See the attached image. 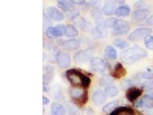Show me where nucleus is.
Instances as JSON below:
<instances>
[{"label": "nucleus", "mask_w": 153, "mask_h": 115, "mask_svg": "<svg viewBox=\"0 0 153 115\" xmlns=\"http://www.w3.org/2000/svg\"><path fill=\"white\" fill-rule=\"evenodd\" d=\"M147 55V52L145 49L139 46H133L122 51L120 58L124 63L131 65L146 57Z\"/></svg>", "instance_id": "1"}, {"label": "nucleus", "mask_w": 153, "mask_h": 115, "mask_svg": "<svg viewBox=\"0 0 153 115\" xmlns=\"http://www.w3.org/2000/svg\"><path fill=\"white\" fill-rule=\"evenodd\" d=\"M65 75L72 86L87 89L90 85V78L79 70L75 69H70L67 71Z\"/></svg>", "instance_id": "2"}, {"label": "nucleus", "mask_w": 153, "mask_h": 115, "mask_svg": "<svg viewBox=\"0 0 153 115\" xmlns=\"http://www.w3.org/2000/svg\"><path fill=\"white\" fill-rule=\"evenodd\" d=\"M72 99L79 105H83L88 101V92L79 88H72L70 90Z\"/></svg>", "instance_id": "3"}, {"label": "nucleus", "mask_w": 153, "mask_h": 115, "mask_svg": "<svg viewBox=\"0 0 153 115\" xmlns=\"http://www.w3.org/2000/svg\"><path fill=\"white\" fill-rule=\"evenodd\" d=\"M130 29V25L128 22L122 19H117L113 27L112 33L115 35H122L127 34Z\"/></svg>", "instance_id": "4"}, {"label": "nucleus", "mask_w": 153, "mask_h": 115, "mask_svg": "<svg viewBox=\"0 0 153 115\" xmlns=\"http://www.w3.org/2000/svg\"><path fill=\"white\" fill-rule=\"evenodd\" d=\"M66 34V27L63 24H59L56 27L50 26L46 30V35L49 38L62 37Z\"/></svg>", "instance_id": "5"}, {"label": "nucleus", "mask_w": 153, "mask_h": 115, "mask_svg": "<svg viewBox=\"0 0 153 115\" xmlns=\"http://www.w3.org/2000/svg\"><path fill=\"white\" fill-rule=\"evenodd\" d=\"M153 32L152 29L149 28H139L134 31L129 36L130 40L132 42L138 41L143 37L149 36Z\"/></svg>", "instance_id": "6"}, {"label": "nucleus", "mask_w": 153, "mask_h": 115, "mask_svg": "<svg viewBox=\"0 0 153 115\" xmlns=\"http://www.w3.org/2000/svg\"><path fill=\"white\" fill-rule=\"evenodd\" d=\"M93 52V50L91 49L80 51L75 55L74 57V61L77 63H85L92 58Z\"/></svg>", "instance_id": "7"}, {"label": "nucleus", "mask_w": 153, "mask_h": 115, "mask_svg": "<svg viewBox=\"0 0 153 115\" xmlns=\"http://www.w3.org/2000/svg\"><path fill=\"white\" fill-rule=\"evenodd\" d=\"M91 68L98 73L103 74L107 70V66L105 61L99 57L93 58L90 61Z\"/></svg>", "instance_id": "8"}, {"label": "nucleus", "mask_w": 153, "mask_h": 115, "mask_svg": "<svg viewBox=\"0 0 153 115\" xmlns=\"http://www.w3.org/2000/svg\"><path fill=\"white\" fill-rule=\"evenodd\" d=\"M96 27L93 30L94 35L99 38H104L107 36L108 31L105 26V20L102 19H97Z\"/></svg>", "instance_id": "9"}, {"label": "nucleus", "mask_w": 153, "mask_h": 115, "mask_svg": "<svg viewBox=\"0 0 153 115\" xmlns=\"http://www.w3.org/2000/svg\"><path fill=\"white\" fill-rule=\"evenodd\" d=\"M56 60L59 67L62 69L68 67L71 62L70 55L62 51H59L57 54Z\"/></svg>", "instance_id": "10"}, {"label": "nucleus", "mask_w": 153, "mask_h": 115, "mask_svg": "<svg viewBox=\"0 0 153 115\" xmlns=\"http://www.w3.org/2000/svg\"><path fill=\"white\" fill-rule=\"evenodd\" d=\"M137 108H145L147 109L153 107V98L152 96L146 94L135 104Z\"/></svg>", "instance_id": "11"}, {"label": "nucleus", "mask_w": 153, "mask_h": 115, "mask_svg": "<svg viewBox=\"0 0 153 115\" xmlns=\"http://www.w3.org/2000/svg\"><path fill=\"white\" fill-rule=\"evenodd\" d=\"M47 13L51 19L56 22H60L63 20L64 17V14L60 10L53 7H49L47 10Z\"/></svg>", "instance_id": "12"}, {"label": "nucleus", "mask_w": 153, "mask_h": 115, "mask_svg": "<svg viewBox=\"0 0 153 115\" xmlns=\"http://www.w3.org/2000/svg\"><path fill=\"white\" fill-rule=\"evenodd\" d=\"M126 74L127 70L120 63H118L115 66L111 73L112 77L116 79H120L125 77Z\"/></svg>", "instance_id": "13"}, {"label": "nucleus", "mask_w": 153, "mask_h": 115, "mask_svg": "<svg viewBox=\"0 0 153 115\" xmlns=\"http://www.w3.org/2000/svg\"><path fill=\"white\" fill-rule=\"evenodd\" d=\"M106 94L100 90H95L92 94V100L96 105H100L106 100Z\"/></svg>", "instance_id": "14"}, {"label": "nucleus", "mask_w": 153, "mask_h": 115, "mask_svg": "<svg viewBox=\"0 0 153 115\" xmlns=\"http://www.w3.org/2000/svg\"><path fill=\"white\" fill-rule=\"evenodd\" d=\"M143 91L137 87H131L129 88L126 92V98L130 102H133L142 94Z\"/></svg>", "instance_id": "15"}, {"label": "nucleus", "mask_w": 153, "mask_h": 115, "mask_svg": "<svg viewBox=\"0 0 153 115\" xmlns=\"http://www.w3.org/2000/svg\"><path fill=\"white\" fill-rule=\"evenodd\" d=\"M61 46L65 50L74 51L80 47V42L77 39H70L62 42Z\"/></svg>", "instance_id": "16"}, {"label": "nucleus", "mask_w": 153, "mask_h": 115, "mask_svg": "<svg viewBox=\"0 0 153 115\" xmlns=\"http://www.w3.org/2000/svg\"><path fill=\"white\" fill-rule=\"evenodd\" d=\"M149 14L150 12L148 9L145 8L138 9L132 13V18L136 21H142L146 19Z\"/></svg>", "instance_id": "17"}, {"label": "nucleus", "mask_w": 153, "mask_h": 115, "mask_svg": "<svg viewBox=\"0 0 153 115\" xmlns=\"http://www.w3.org/2000/svg\"><path fill=\"white\" fill-rule=\"evenodd\" d=\"M55 70L54 68L50 65H47L44 68L43 72V81L44 82L49 83L54 77Z\"/></svg>", "instance_id": "18"}, {"label": "nucleus", "mask_w": 153, "mask_h": 115, "mask_svg": "<svg viewBox=\"0 0 153 115\" xmlns=\"http://www.w3.org/2000/svg\"><path fill=\"white\" fill-rule=\"evenodd\" d=\"M117 4L114 1H106L103 7V12L107 16H111L116 12Z\"/></svg>", "instance_id": "19"}, {"label": "nucleus", "mask_w": 153, "mask_h": 115, "mask_svg": "<svg viewBox=\"0 0 153 115\" xmlns=\"http://www.w3.org/2000/svg\"><path fill=\"white\" fill-rule=\"evenodd\" d=\"M64 109L65 112L70 115H75L79 112V109L76 105L72 102L67 101L64 102Z\"/></svg>", "instance_id": "20"}, {"label": "nucleus", "mask_w": 153, "mask_h": 115, "mask_svg": "<svg viewBox=\"0 0 153 115\" xmlns=\"http://www.w3.org/2000/svg\"><path fill=\"white\" fill-rule=\"evenodd\" d=\"M65 111L61 104L53 102L51 105V115H64Z\"/></svg>", "instance_id": "21"}, {"label": "nucleus", "mask_w": 153, "mask_h": 115, "mask_svg": "<svg viewBox=\"0 0 153 115\" xmlns=\"http://www.w3.org/2000/svg\"><path fill=\"white\" fill-rule=\"evenodd\" d=\"M138 84V80L135 78H127L122 80L120 83V87L121 89L125 90L134 85Z\"/></svg>", "instance_id": "22"}, {"label": "nucleus", "mask_w": 153, "mask_h": 115, "mask_svg": "<svg viewBox=\"0 0 153 115\" xmlns=\"http://www.w3.org/2000/svg\"><path fill=\"white\" fill-rule=\"evenodd\" d=\"M58 5L64 12L68 13L71 11L73 8V2L72 1L67 0H60L58 1Z\"/></svg>", "instance_id": "23"}, {"label": "nucleus", "mask_w": 153, "mask_h": 115, "mask_svg": "<svg viewBox=\"0 0 153 115\" xmlns=\"http://www.w3.org/2000/svg\"><path fill=\"white\" fill-rule=\"evenodd\" d=\"M105 54L107 57L112 60L117 59L118 56L117 51L111 46H107L106 47L105 49Z\"/></svg>", "instance_id": "24"}, {"label": "nucleus", "mask_w": 153, "mask_h": 115, "mask_svg": "<svg viewBox=\"0 0 153 115\" xmlns=\"http://www.w3.org/2000/svg\"><path fill=\"white\" fill-rule=\"evenodd\" d=\"M130 12V9L127 6H120L117 8L115 14L120 17H126Z\"/></svg>", "instance_id": "25"}, {"label": "nucleus", "mask_w": 153, "mask_h": 115, "mask_svg": "<svg viewBox=\"0 0 153 115\" xmlns=\"http://www.w3.org/2000/svg\"><path fill=\"white\" fill-rule=\"evenodd\" d=\"M79 32L76 28L72 24H69L66 27V35L67 37H72L78 35Z\"/></svg>", "instance_id": "26"}, {"label": "nucleus", "mask_w": 153, "mask_h": 115, "mask_svg": "<svg viewBox=\"0 0 153 115\" xmlns=\"http://www.w3.org/2000/svg\"><path fill=\"white\" fill-rule=\"evenodd\" d=\"M119 105L118 101H114L111 102L107 105H105V107L103 108V111L105 113H110L114 111Z\"/></svg>", "instance_id": "27"}, {"label": "nucleus", "mask_w": 153, "mask_h": 115, "mask_svg": "<svg viewBox=\"0 0 153 115\" xmlns=\"http://www.w3.org/2000/svg\"><path fill=\"white\" fill-rule=\"evenodd\" d=\"M105 93L106 96L110 97H115L118 93V90L117 87L114 86H107L105 88Z\"/></svg>", "instance_id": "28"}, {"label": "nucleus", "mask_w": 153, "mask_h": 115, "mask_svg": "<svg viewBox=\"0 0 153 115\" xmlns=\"http://www.w3.org/2000/svg\"><path fill=\"white\" fill-rule=\"evenodd\" d=\"M79 27L82 31L85 32L90 31L92 29V25L90 22L87 21L84 18H82L80 19V21L79 22Z\"/></svg>", "instance_id": "29"}, {"label": "nucleus", "mask_w": 153, "mask_h": 115, "mask_svg": "<svg viewBox=\"0 0 153 115\" xmlns=\"http://www.w3.org/2000/svg\"><path fill=\"white\" fill-rule=\"evenodd\" d=\"M114 45L120 49H124L128 47V44L125 40L121 39H117L113 41Z\"/></svg>", "instance_id": "30"}, {"label": "nucleus", "mask_w": 153, "mask_h": 115, "mask_svg": "<svg viewBox=\"0 0 153 115\" xmlns=\"http://www.w3.org/2000/svg\"><path fill=\"white\" fill-rule=\"evenodd\" d=\"M102 12H103L101 10V9L99 7H95L91 10V14L94 18H95L97 20L99 19H102Z\"/></svg>", "instance_id": "31"}, {"label": "nucleus", "mask_w": 153, "mask_h": 115, "mask_svg": "<svg viewBox=\"0 0 153 115\" xmlns=\"http://www.w3.org/2000/svg\"><path fill=\"white\" fill-rule=\"evenodd\" d=\"M145 43L146 47L149 50H153V36H146L145 38Z\"/></svg>", "instance_id": "32"}, {"label": "nucleus", "mask_w": 153, "mask_h": 115, "mask_svg": "<svg viewBox=\"0 0 153 115\" xmlns=\"http://www.w3.org/2000/svg\"><path fill=\"white\" fill-rule=\"evenodd\" d=\"M117 20V19L115 18H108L105 20V26L107 28H112L114 27L115 22Z\"/></svg>", "instance_id": "33"}, {"label": "nucleus", "mask_w": 153, "mask_h": 115, "mask_svg": "<svg viewBox=\"0 0 153 115\" xmlns=\"http://www.w3.org/2000/svg\"><path fill=\"white\" fill-rule=\"evenodd\" d=\"M112 83V80L108 77H102L99 80V84L102 86H111L110 85Z\"/></svg>", "instance_id": "34"}, {"label": "nucleus", "mask_w": 153, "mask_h": 115, "mask_svg": "<svg viewBox=\"0 0 153 115\" xmlns=\"http://www.w3.org/2000/svg\"><path fill=\"white\" fill-rule=\"evenodd\" d=\"M142 89L145 91H150L153 89V80L147 81L142 84Z\"/></svg>", "instance_id": "35"}, {"label": "nucleus", "mask_w": 153, "mask_h": 115, "mask_svg": "<svg viewBox=\"0 0 153 115\" xmlns=\"http://www.w3.org/2000/svg\"><path fill=\"white\" fill-rule=\"evenodd\" d=\"M62 94V87L60 86H56L54 87V89L53 90V96L55 99L56 100H58V99L60 98V96Z\"/></svg>", "instance_id": "36"}, {"label": "nucleus", "mask_w": 153, "mask_h": 115, "mask_svg": "<svg viewBox=\"0 0 153 115\" xmlns=\"http://www.w3.org/2000/svg\"><path fill=\"white\" fill-rule=\"evenodd\" d=\"M79 15V10L77 9H72L67 13V16L71 19H74Z\"/></svg>", "instance_id": "37"}, {"label": "nucleus", "mask_w": 153, "mask_h": 115, "mask_svg": "<svg viewBox=\"0 0 153 115\" xmlns=\"http://www.w3.org/2000/svg\"><path fill=\"white\" fill-rule=\"evenodd\" d=\"M141 77L145 79H151L153 78V73L150 72H144L142 74Z\"/></svg>", "instance_id": "38"}, {"label": "nucleus", "mask_w": 153, "mask_h": 115, "mask_svg": "<svg viewBox=\"0 0 153 115\" xmlns=\"http://www.w3.org/2000/svg\"><path fill=\"white\" fill-rule=\"evenodd\" d=\"M90 4L94 8L99 7L101 5V2L100 1H90Z\"/></svg>", "instance_id": "39"}, {"label": "nucleus", "mask_w": 153, "mask_h": 115, "mask_svg": "<svg viewBox=\"0 0 153 115\" xmlns=\"http://www.w3.org/2000/svg\"><path fill=\"white\" fill-rule=\"evenodd\" d=\"M42 89H43V92L45 93H47L50 91V86L48 83L43 82Z\"/></svg>", "instance_id": "40"}, {"label": "nucleus", "mask_w": 153, "mask_h": 115, "mask_svg": "<svg viewBox=\"0 0 153 115\" xmlns=\"http://www.w3.org/2000/svg\"><path fill=\"white\" fill-rule=\"evenodd\" d=\"M94 112L92 109H91L89 108H86L85 109H84L83 112V115H92L93 114Z\"/></svg>", "instance_id": "41"}, {"label": "nucleus", "mask_w": 153, "mask_h": 115, "mask_svg": "<svg viewBox=\"0 0 153 115\" xmlns=\"http://www.w3.org/2000/svg\"><path fill=\"white\" fill-rule=\"evenodd\" d=\"M144 114L146 115H153V107L145 109L144 111Z\"/></svg>", "instance_id": "42"}, {"label": "nucleus", "mask_w": 153, "mask_h": 115, "mask_svg": "<svg viewBox=\"0 0 153 115\" xmlns=\"http://www.w3.org/2000/svg\"><path fill=\"white\" fill-rule=\"evenodd\" d=\"M73 4H75L77 5H84V4H85V1H82V0H74L72 1Z\"/></svg>", "instance_id": "43"}, {"label": "nucleus", "mask_w": 153, "mask_h": 115, "mask_svg": "<svg viewBox=\"0 0 153 115\" xmlns=\"http://www.w3.org/2000/svg\"><path fill=\"white\" fill-rule=\"evenodd\" d=\"M49 102L48 99L45 96H42V103L43 105H48Z\"/></svg>", "instance_id": "44"}, {"label": "nucleus", "mask_w": 153, "mask_h": 115, "mask_svg": "<svg viewBox=\"0 0 153 115\" xmlns=\"http://www.w3.org/2000/svg\"><path fill=\"white\" fill-rule=\"evenodd\" d=\"M147 23H148L149 25L153 26V15H152V16H150V17L148 19Z\"/></svg>", "instance_id": "45"}, {"label": "nucleus", "mask_w": 153, "mask_h": 115, "mask_svg": "<svg viewBox=\"0 0 153 115\" xmlns=\"http://www.w3.org/2000/svg\"><path fill=\"white\" fill-rule=\"evenodd\" d=\"M152 97L153 98V93H152Z\"/></svg>", "instance_id": "46"}, {"label": "nucleus", "mask_w": 153, "mask_h": 115, "mask_svg": "<svg viewBox=\"0 0 153 115\" xmlns=\"http://www.w3.org/2000/svg\"><path fill=\"white\" fill-rule=\"evenodd\" d=\"M132 115V114H128V115Z\"/></svg>", "instance_id": "47"}, {"label": "nucleus", "mask_w": 153, "mask_h": 115, "mask_svg": "<svg viewBox=\"0 0 153 115\" xmlns=\"http://www.w3.org/2000/svg\"><path fill=\"white\" fill-rule=\"evenodd\" d=\"M110 115H111V114H110Z\"/></svg>", "instance_id": "48"}]
</instances>
